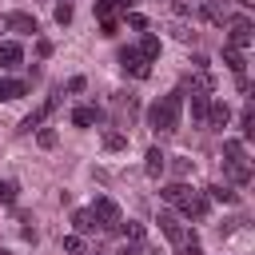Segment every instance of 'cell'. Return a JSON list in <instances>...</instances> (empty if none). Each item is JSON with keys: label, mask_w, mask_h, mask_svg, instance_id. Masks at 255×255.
Instances as JSON below:
<instances>
[{"label": "cell", "mask_w": 255, "mask_h": 255, "mask_svg": "<svg viewBox=\"0 0 255 255\" xmlns=\"http://www.w3.org/2000/svg\"><path fill=\"white\" fill-rule=\"evenodd\" d=\"M179 116H183V92H167L147 108V128L155 135H171L179 128Z\"/></svg>", "instance_id": "cell-1"}, {"label": "cell", "mask_w": 255, "mask_h": 255, "mask_svg": "<svg viewBox=\"0 0 255 255\" xmlns=\"http://www.w3.org/2000/svg\"><path fill=\"white\" fill-rule=\"evenodd\" d=\"M223 171L231 183H251V159H247V147L243 139H223Z\"/></svg>", "instance_id": "cell-2"}, {"label": "cell", "mask_w": 255, "mask_h": 255, "mask_svg": "<svg viewBox=\"0 0 255 255\" xmlns=\"http://www.w3.org/2000/svg\"><path fill=\"white\" fill-rule=\"evenodd\" d=\"M88 211L96 215V223H100L104 231H116V227H120V219H124V215H120V203H116L112 195H96Z\"/></svg>", "instance_id": "cell-3"}, {"label": "cell", "mask_w": 255, "mask_h": 255, "mask_svg": "<svg viewBox=\"0 0 255 255\" xmlns=\"http://www.w3.org/2000/svg\"><path fill=\"white\" fill-rule=\"evenodd\" d=\"M60 96H64V92H56V96H48V100H44V104H40L36 112H28V116L20 120V128H16V131H20V135H28V131H36V128H40V124H44V120H48V116H52V112L60 108Z\"/></svg>", "instance_id": "cell-4"}, {"label": "cell", "mask_w": 255, "mask_h": 255, "mask_svg": "<svg viewBox=\"0 0 255 255\" xmlns=\"http://www.w3.org/2000/svg\"><path fill=\"white\" fill-rule=\"evenodd\" d=\"M251 40H255V24H251L247 16H235V20L227 24V44L243 52V48H251Z\"/></svg>", "instance_id": "cell-5"}, {"label": "cell", "mask_w": 255, "mask_h": 255, "mask_svg": "<svg viewBox=\"0 0 255 255\" xmlns=\"http://www.w3.org/2000/svg\"><path fill=\"white\" fill-rule=\"evenodd\" d=\"M120 68H124L128 76H135V80H147V76H151V64H147V60L139 56V48H131V44L120 48Z\"/></svg>", "instance_id": "cell-6"}, {"label": "cell", "mask_w": 255, "mask_h": 255, "mask_svg": "<svg viewBox=\"0 0 255 255\" xmlns=\"http://www.w3.org/2000/svg\"><path fill=\"white\" fill-rule=\"evenodd\" d=\"M155 223H159V231H163L171 243H183V239H191V231L179 223V215H175V211H159V219H155Z\"/></svg>", "instance_id": "cell-7"}, {"label": "cell", "mask_w": 255, "mask_h": 255, "mask_svg": "<svg viewBox=\"0 0 255 255\" xmlns=\"http://www.w3.org/2000/svg\"><path fill=\"white\" fill-rule=\"evenodd\" d=\"M207 207H211V199H207L203 191H187V199L179 203V211H183L187 219H207Z\"/></svg>", "instance_id": "cell-8"}, {"label": "cell", "mask_w": 255, "mask_h": 255, "mask_svg": "<svg viewBox=\"0 0 255 255\" xmlns=\"http://www.w3.org/2000/svg\"><path fill=\"white\" fill-rule=\"evenodd\" d=\"M4 20H8V32H24V36H36V32H40V24H36L32 12H12V16H4Z\"/></svg>", "instance_id": "cell-9"}, {"label": "cell", "mask_w": 255, "mask_h": 255, "mask_svg": "<svg viewBox=\"0 0 255 255\" xmlns=\"http://www.w3.org/2000/svg\"><path fill=\"white\" fill-rule=\"evenodd\" d=\"M227 124H231V108H227V100H211V108H207V128L223 131Z\"/></svg>", "instance_id": "cell-10"}, {"label": "cell", "mask_w": 255, "mask_h": 255, "mask_svg": "<svg viewBox=\"0 0 255 255\" xmlns=\"http://www.w3.org/2000/svg\"><path fill=\"white\" fill-rule=\"evenodd\" d=\"M163 167H167V155H163L159 147H147V155H143V175H147V179H159Z\"/></svg>", "instance_id": "cell-11"}, {"label": "cell", "mask_w": 255, "mask_h": 255, "mask_svg": "<svg viewBox=\"0 0 255 255\" xmlns=\"http://www.w3.org/2000/svg\"><path fill=\"white\" fill-rule=\"evenodd\" d=\"M223 64L231 68V76H247V60H243V52L231 48V44H223Z\"/></svg>", "instance_id": "cell-12"}, {"label": "cell", "mask_w": 255, "mask_h": 255, "mask_svg": "<svg viewBox=\"0 0 255 255\" xmlns=\"http://www.w3.org/2000/svg\"><path fill=\"white\" fill-rule=\"evenodd\" d=\"M20 60H24V48L12 40H0V68H16Z\"/></svg>", "instance_id": "cell-13"}, {"label": "cell", "mask_w": 255, "mask_h": 255, "mask_svg": "<svg viewBox=\"0 0 255 255\" xmlns=\"http://www.w3.org/2000/svg\"><path fill=\"white\" fill-rule=\"evenodd\" d=\"M72 227H76V235H96V215L92 211H72Z\"/></svg>", "instance_id": "cell-14"}, {"label": "cell", "mask_w": 255, "mask_h": 255, "mask_svg": "<svg viewBox=\"0 0 255 255\" xmlns=\"http://www.w3.org/2000/svg\"><path fill=\"white\" fill-rule=\"evenodd\" d=\"M207 108H211V92H191V116L199 124H207Z\"/></svg>", "instance_id": "cell-15"}, {"label": "cell", "mask_w": 255, "mask_h": 255, "mask_svg": "<svg viewBox=\"0 0 255 255\" xmlns=\"http://www.w3.org/2000/svg\"><path fill=\"white\" fill-rule=\"evenodd\" d=\"M96 120H100V108H92V104H80V108L72 112V124H76V128H92Z\"/></svg>", "instance_id": "cell-16"}, {"label": "cell", "mask_w": 255, "mask_h": 255, "mask_svg": "<svg viewBox=\"0 0 255 255\" xmlns=\"http://www.w3.org/2000/svg\"><path fill=\"white\" fill-rule=\"evenodd\" d=\"M187 183H167V187H159V195H163V203H171V207H179L183 199H187Z\"/></svg>", "instance_id": "cell-17"}, {"label": "cell", "mask_w": 255, "mask_h": 255, "mask_svg": "<svg viewBox=\"0 0 255 255\" xmlns=\"http://www.w3.org/2000/svg\"><path fill=\"white\" fill-rule=\"evenodd\" d=\"M116 231H120L128 243H143V235H147V227H143V223H135V219H128V223L120 219V227H116Z\"/></svg>", "instance_id": "cell-18"}, {"label": "cell", "mask_w": 255, "mask_h": 255, "mask_svg": "<svg viewBox=\"0 0 255 255\" xmlns=\"http://www.w3.org/2000/svg\"><path fill=\"white\" fill-rule=\"evenodd\" d=\"M24 92H28L24 80H8V76H0V100H20Z\"/></svg>", "instance_id": "cell-19"}, {"label": "cell", "mask_w": 255, "mask_h": 255, "mask_svg": "<svg viewBox=\"0 0 255 255\" xmlns=\"http://www.w3.org/2000/svg\"><path fill=\"white\" fill-rule=\"evenodd\" d=\"M139 56H143L147 64H155V60H159V36H155V32H147V36L139 40Z\"/></svg>", "instance_id": "cell-20"}, {"label": "cell", "mask_w": 255, "mask_h": 255, "mask_svg": "<svg viewBox=\"0 0 255 255\" xmlns=\"http://www.w3.org/2000/svg\"><path fill=\"white\" fill-rule=\"evenodd\" d=\"M16 199H20V183H16V179H0V203L12 207Z\"/></svg>", "instance_id": "cell-21"}, {"label": "cell", "mask_w": 255, "mask_h": 255, "mask_svg": "<svg viewBox=\"0 0 255 255\" xmlns=\"http://www.w3.org/2000/svg\"><path fill=\"white\" fill-rule=\"evenodd\" d=\"M203 195H207V199H215V203H235V199H239L231 187H219V183H215V187H207Z\"/></svg>", "instance_id": "cell-22"}, {"label": "cell", "mask_w": 255, "mask_h": 255, "mask_svg": "<svg viewBox=\"0 0 255 255\" xmlns=\"http://www.w3.org/2000/svg\"><path fill=\"white\" fill-rule=\"evenodd\" d=\"M239 128H243V139H251V135H255V108H251V104L243 108V116H239Z\"/></svg>", "instance_id": "cell-23"}, {"label": "cell", "mask_w": 255, "mask_h": 255, "mask_svg": "<svg viewBox=\"0 0 255 255\" xmlns=\"http://www.w3.org/2000/svg\"><path fill=\"white\" fill-rule=\"evenodd\" d=\"M104 147H108V151H124V147H128V135H124V131H104Z\"/></svg>", "instance_id": "cell-24"}, {"label": "cell", "mask_w": 255, "mask_h": 255, "mask_svg": "<svg viewBox=\"0 0 255 255\" xmlns=\"http://www.w3.org/2000/svg\"><path fill=\"white\" fill-rule=\"evenodd\" d=\"M92 4H96V16H100V20H112V16L120 12V8H116V0H92Z\"/></svg>", "instance_id": "cell-25"}, {"label": "cell", "mask_w": 255, "mask_h": 255, "mask_svg": "<svg viewBox=\"0 0 255 255\" xmlns=\"http://www.w3.org/2000/svg\"><path fill=\"white\" fill-rule=\"evenodd\" d=\"M175 255H203V247H199V239L191 235V239H183V243H175Z\"/></svg>", "instance_id": "cell-26"}, {"label": "cell", "mask_w": 255, "mask_h": 255, "mask_svg": "<svg viewBox=\"0 0 255 255\" xmlns=\"http://www.w3.org/2000/svg\"><path fill=\"white\" fill-rule=\"evenodd\" d=\"M56 139H60L56 128H40V131H36V143H40V147H56Z\"/></svg>", "instance_id": "cell-27"}, {"label": "cell", "mask_w": 255, "mask_h": 255, "mask_svg": "<svg viewBox=\"0 0 255 255\" xmlns=\"http://www.w3.org/2000/svg\"><path fill=\"white\" fill-rule=\"evenodd\" d=\"M64 251H68V255H80V251H84V235H76V231L64 235Z\"/></svg>", "instance_id": "cell-28"}, {"label": "cell", "mask_w": 255, "mask_h": 255, "mask_svg": "<svg viewBox=\"0 0 255 255\" xmlns=\"http://www.w3.org/2000/svg\"><path fill=\"white\" fill-rule=\"evenodd\" d=\"M84 88H88V80H84V76H72V80L64 84V92H68V96H80Z\"/></svg>", "instance_id": "cell-29"}, {"label": "cell", "mask_w": 255, "mask_h": 255, "mask_svg": "<svg viewBox=\"0 0 255 255\" xmlns=\"http://www.w3.org/2000/svg\"><path fill=\"white\" fill-rule=\"evenodd\" d=\"M56 24H72V4H56Z\"/></svg>", "instance_id": "cell-30"}, {"label": "cell", "mask_w": 255, "mask_h": 255, "mask_svg": "<svg viewBox=\"0 0 255 255\" xmlns=\"http://www.w3.org/2000/svg\"><path fill=\"white\" fill-rule=\"evenodd\" d=\"M128 24H131L135 32H143V28H147V16H143V12H128Z\"/></svg>", "instance_id": "cell-31"}, {"label": "cell", "mask_w": 255, "mask_h": 255, "mask_svg": "<svg viewBox=\"0 0 255 255\" xmlns=\"http://www.w3.org/2000/svg\"><path fill=\"white\" fill-rule=\"evenodd\" d=\"M116 32H120V20H116V16H112V20H104V24H100V36H108V40H112V36H116Z\"/></svg>", "instance_id": "cell-32"}, {"label": "cell", "mask_w": 255, "mask_h": 255, "mask_svg": "<svg viewBox=\"0 0 255 255\" xmlns=\"http://www.w3.org/2000/svg\"><path fill=\"white\" fill-rule=\"evenodd\" d=\"M36 56L48 60V56H52V40H36Z\"/></svg>", "instance_id": "cell-33"}, {"label": "cell", "mask_w": 255, "mask_h": 255, "mask_svg": "<svg viewBox=\"0 0 255 255\" xmlns=\"http://www.w3.org/2000/svg\"><path fill=\"white\" fill-rule=\"evenodd\" d=\"M116 255H143V243H124Z\"/></svg>", "instance_id": "cell-34"}, {"label": "cell", "mask_w": 255, "mask_h": 255, "mask_svg": "<svg viewBox=\"0 0 255 255\" xmlns=\"http://www.w3.org/2000/svg\"><path fill=\"white\" fill-rule=\"evenodd\" d=\"M20 223H32V219L20 211ZM20 231H24V239H32V243H36V227H20Z\"/></svg>", "instance_id": "cell-35"}, {"label": "cell", "mask_w": 255, "mask_h": 255, "mask_svg": "<svg viewBox=\"0 0 255 255\" xmlns=\"http://www.w3.org/2000/svg\"><path fill=\"white\" fill-rule=\"evenodd\" d=\"M191 171V159H175V175H187Z\"/></svg>", "instance_id": "cell-36"}, {"label": "cell", "mask_w": 255, "mask_h": 255, "mask_svg": "<svg viewBox=\"0 0 255 255\" xmlns=\"http://www.w3.org/2000/svg\"><path fill=\"white\" fill-rule=\"evenodd\" d=\"M131 4H135V0H116V8H124V12H128Z\"/></svg>", "instance_id": "cell-37"}, {"label": "cell", "mask_w": 255, "mask_h": 255, "mask_svg": "<svg viewBox=\"0 0 255 255\" xmlns=\"http://www.w3.org/2000/svg\"><path fill=\"white\" fill-rule=\"evenodd\" d=\"M4 32H8V20H4V16H0V36H4Z\"/></svg>", "instance_id": "cell-38"}, {"label": "cell", "mask_w": 255, "mask_h": 255, "mask_svg": "<svg viewBox=\"0 0 255 255\" xmlns=\"http://www.w3.org/2000/svg\"><path fill=\"white\" fill-rule=\"evenodd\" d=\"M235 4H243V8H255V0H235Z\"/></svg>", "instance_id": "cell-39"}, {"label": "cell", "mask_w": 255, "mask_h": 255, "mask_svg": "<svg viewBox=\"0 0 255 255\" xmlns=\"http://www.w3.org/2000/svg\"><path fill=\"white\" fill-rule=\"evenodd\" d=\"M0 255H12V251H0Z\"/></svg>", "instance_id": "cell-40"}]
</instances>
